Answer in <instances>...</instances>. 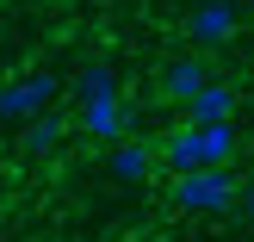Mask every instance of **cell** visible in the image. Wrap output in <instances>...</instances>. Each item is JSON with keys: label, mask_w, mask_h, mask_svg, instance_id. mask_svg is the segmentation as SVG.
Returning a JSON list of instances; mask_svg holds the SVG:
<instances>
[{"label": "cell", "mask_w": 254, "mask_h": 242, "mask_svg": "<svg viewBox=\"0 0 254 242\" xmlns=\"http://www.w3.org/2000/svg\"><path fill=\"white\" fill-rule=\"evenodd\" d=\"M130 124H136V112H130L124 93H106V99H87V106H81V131L99 137V143H124Z\"/></svg>", "instance_id": "5"}, {"label": "cell", "mask_w": 254, "mask_h": 242, "mask_svg": "<svg viewBox=\"0 0 254 242\" xmlns=\"http://www.w3.org/2000/svg\"><path fill=\"white\" fill-rule=\"evenodd\" d=\"M106 174H112L118 186H143L149 174H155V149H149V143H136V137H124V143H112Z\"/></svg>", "instance_id": "8"}, {"label": "cell", "mask_w": 254, "mask_h": 242, "mask_svg": "<svg viewBox=\"0 0 254 242\" xmlns=\"http://www.w3.org/2000/svg\"><path fill=\"white\" fill-rule=\"evenodd\" d=\"M62 131H68L62 112H37V118L19 124V149H25V156H56V149H62Z\"/></svg>", "instance_id": "9"}, {"label": "cell", "mask_w": 254, "mask_h": 242, "mask_svg": "<svg viewBox=\"0 0 254 242\" xmlns=\"http://www.w3.org/2000/svg\"><path fill=\"white\" fill-rule=\"evenodd\" d=\"M236 106H242V93H236L230 81H205L192 99H186V118H192V124H230Z\"/></svg>", "instance_id": "7"}, {"label": "cell", "mask_w": 254, "mask_h": 242, "mask_svg": "<svg viewBox=\"0 0 254 242\" xmlns=\"http://www.w3.org/2000/svg\"><path fill=\"white\" fill-rule=\"evenodd\" d=\"M242 205H248V211H254V180H242Z\"/></svg>", "instance_id": "11"}, {"label": "cell", "mask_w": 254, "mask_h": 242, "mask_svg": "<svg viewBox=\"0 0 254 242\" xmlns=\"http://www.w3.org/2000/svg\"><path fill=\"white\" fill-rule=\"evenodd\" d=\"M205 81H217L205 56H174L168 69H161V99H168V106H186V99H192Z\"/></svg>", "instance_id": "6"}, {"label": "cell", "mask_w": 254, "mask_h": 242, "mask_svg": "<svg viewBox=\"0 0 254 242\" xmlns=\"http://www.w3.org/2000/svg\"><path fill=\"white\" fill-rule=\"evenodd\" d=\"M168 199L174 211H192V218H223L230 205H242V180L230 168H192V174H174Z\"/></svg>", "instance_id": "2"}, {"label": "cell", "mask_w": 254, "mask_h": 242, "mask_svg": "<svg viewBox=\"0 0 254 242\" xmlns=\"http://www.w3.org/2000/svg\"><path fill=\"white\" fill-rule=\"evenodd\" d=\"M106 93H124L118 75H112V62H87V69H74V99H106Z\"/></svg>", "instance_id": "10"}, {"label": "cell", "mask_w": 254, "mask_h": 242, "mask_svg": "<svg viewBox=\"0 0 254 242\" xmlns=\"http://www.w3.org/2000/svg\"><path fill=\"white\" fill-rule=\"evenodd\" d=\"M236 118L230 124H192L186 118L180 131L161 137V161H168V174H192V168H230L236 156Z\"/></svg>", "instance_id": "1"}, {"label": "cell", "mask_w": 254, "mask_h": 242, "mask_svg": "<svg viewBox=\"0 0 254 242\" xmlns=\"http://www.w3.org/2000/svg\"><path fill=\"white\" fill-rule=\"evenodd\" d=\"M56 93H62L56 75H50V69H31V75H19V81L0 87V118H6V124H25V118H37V112H50Z\"/></svg>", "instance_id": "3"}, {"label": "cell", "mask_w": 254, "mask_h": 242, "mask_svg": "<svg viewBox=\"0 0 254 242\" xmlns=\"http://www.w3.org/2000/svg\"><path fill=\"white\" fill-rule=\"evenodd\" d=\"M236 25H242L236 0H192V12H186V37H192L198 50L230 44V37H236Z\"/></svg>", "instance_id": "4"}]
</instances>
